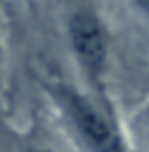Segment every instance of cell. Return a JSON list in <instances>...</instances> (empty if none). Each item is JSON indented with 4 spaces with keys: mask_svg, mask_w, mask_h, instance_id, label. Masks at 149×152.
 <instances>
[{
    "mask_svg": "<svg viewBox=\"0 0 149 152\" xmlns=\"http://www.w3.org/2000/svg\"><path fill=\"white\" fill-rule=\"evenodd\" d=\"M44 91L68 143L77 152H133L126 126L116 122L112 105L58 77L44 82Z\"/></svg>",
    "mask_w": 149,
    "mask_h": 152,
    "instance_id": "6da1fadb",
    "label": "cell"
},
{
    "mask_svg": "<svg viewBox=\"0 0 149 152\" xmlns=\"http://www.w3.org/2000/svg\"><path fill=\"white\" fill-rule=\"evenodd\" d=\"M65 35L72 58L86 80V91L98 101L112 105L107 96V73H110V33L105 21L91 7H77L70 12L65 23Z\"/></svg>",
    "mask_w": 149,
    "mask_h": 152,
    "instance_id": "7a4b0ae2",
    "label": "cell"
},
{
    "mask_svg": "<svg viewBox=\"0 0 149 152\" xmlns=\"http://www.w3.org/2000/svg\"><path fill=\"white\" fill-rule=\"evenodd\" d=\"M130 150L133 152H149V98L133 113L126 124Z\"/></svg>",
    "mask_w": 149,
    "mask_h": 152,
    "instance_id": "3957f363",
    "label": "cell"
},
{
    "mask_svg": "<svg viewBox=\"0 0 149 152\" xmlns=\"http://www.w3.org/2000/svg\"><path fill=\"white\" fill-rule=\"evenodd\" d=\"M19 152H63V150H58L51 143H44V140H37V138H28V140H23Z\"/></svg>",
    "mask_w": 149,
    "mask_h": 152,
    "instance_id": "277c9868",
    "label": "cell"
},
{
    "mask_svg": "<svg viewBox=\"0 0 149 152\" xmlns=\"http://www.w3.org/2000/svg\"><path fill=\"white\" fill-rule=\"evenodd\" d=\"M133 5H135V7L149 19V0H133Z\"/></svg>",
    "mask_w": 149,
    "mask_h": 152,
    "instance_id": "5b68a950",
    "label": "cell"
}]
</instances>
